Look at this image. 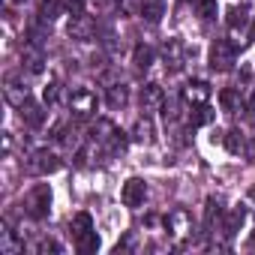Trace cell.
Returning <instances> with one entry per match:
<instances>
[{
    "label": "cell",
    "mask_w": 255,
    "mask_h": 255,
    "mask_svg": "<svg viewBox=\"0 0 255 255\" xmlns=\"http://www.w3.org/2000/svg\"><path fill=\"white\" fill-rule=\"evenodd\" d=\"M162 54H165V60L171 63V69H180V66H183V54H186V48H183L180 39H168L165 48H162Z\"/></svg>",
    "instance_id": "cell-17"
},
{
    "label": "cell",
    "mask_w": 255,
    "mask_h": 255,
    "mask_svg": "<svg viewBox=\"0 0 255 255\" xmlns=\"http://www.w3.org/2000/svg\"><path fill=\"white\" fill-rule=\"evenodd\" d=\"M36 252H39V255H45V252H60V243H57V240H51V237H48V240H39Z\"/></svg>",
    "instance_id": "cell-32"
},
{
    "label": "cell",
    "mask_w": 255,
    "mask_h": 255,
    "mask_svg": "<svg viewBox=\"0 0 255 255\" xmlns=\"http://www.w3.org/2000/svg\"><path fill=\"white\" fill-rule=\"evenodd\" d=\"M24 252V240L15 237V231H9V225L0 228V255H21Z\"/></svg>",
    "instance_id": "cell-14"
},
{
    "label": "cell",
    "mask_w": 255,
    "mask_h": 255,
    "mask_svg": "<svg viewBox=\"0 0 255 255\" xmlns=\"http://www.w3.org/2000/svg\"><path fill=\"white\" fill-rule=\"evenodd\" d=\"M69 36L72 39H78V42H87V39H93L96 36V21L90 18V15H72V21H69Z\"/></svg>",
    "instance_id": "cell-9"
},
{
    "label": "cell",
    "mask_w": 255,
    "mask_h": 255,
    "mask_svg": "<svg viewBox=\"0 0 255 255\" xmlns=\"http://www.w3.org/2000/svg\"><path fill=\"white\" fill-rule=\"evenodd\" d=\"M3 96H6V102H9V105H15V108H21V105L30 99L27 84H24L18 75H6V81H3Z\"/></svg>",
    "instance_id": "cell-7"
},
{
    "label": "cell",
    "mask_w": 255,
    "mask_h": 255,
    "mask_svg": "<svg viewBox=\"0 0 255 255\" xmlns=\"http://www.w3.org/2000/svg\"><path fill=\"white\" fill-rule=\"evenodd\" d=\"M207 60H210V69H213V72H231L234 63H237V45L228 42V39H216V42L210 45Z\"/></svg>",
    "instance_id": "cell-1"
},
{
    "label": "cell",
    "mask_w": 255,
    "mask_h": 255,
    "mask_svg": "<svg viewBox=\"0 0 255 255\" xmlns=\"http://www.w3.org/2000/svg\"><path fill=\"white\" fill-rule=\"evenodd\" d=\"M138 99H141V111L144 114H153V111H159L165 105V90L159 84H144Z\"/></svg>",
    "instance_id": "cell-11"
},
{
    "label": "cell",
    "mask_w": 255,
    "mask_h": 255,
    "mask_svg": "<svg viewBox=\"0 0 255 255\" xmlns=\"http://www.w3.org/2000/svg\"><path fill=\"white\" fill-rule=\"evenodd\" d=\"M60 9H63L60 0H42V6H39V18H42V21H54Z\"/></svg>",
    "instance_id": "cell-28"
},
{
    "label": "cell",
    "mask_w": 255,
    "mask_h": 255,
    "mask_svg": "<svg viewBox=\"0 0 255 255\" xmlns=\"http://www.w3.org/2000/svg\"><path fill=\"white\" fill-rule=\"evenodd\" d=\"M216 0H195V12L204 18V21H210V18H216Z\"/></svg>",
    "instance_id": "cell-29"
},
{
    "label": "cell",
    "mask_w": 255,
    "mask_h": 255,
    "mask_svg": "<svg viewBox=\"0 0 255 255\" xmlns=\"http://www.w3.org/2000/svg\"><path fill=\"white\" fill-rule=\"evenodd\" d=\"M21 117H24V123H27V126H42L45 111H42V105H36L33 99H27V102L21 105Z\"/></svg>",
    "instance_id": "cell-20"
},
{
    "label": "cell",
    "mask_w": 255,
    "mask_h": 255,
    "mask_svg": "<svg viewBox=\"0 0 255 255\" xmlns=\"http://www.w3.org/2000/svg\"><path fill=\"white\" fill-rule=\"evenodd\" d=\"M21 66H24L27 72H33V75H39V72L45 69V54H42V45L27 42V45L21 48Z\"/></svg>",
    "instance_id": "cell-10"
},
{
    "label": "cell",
    "mask_w": 255,
    "mask_h": 255,
    "mask_svg": "<svg viewBox=\"0 0 255 255\" xmlns=\"http://www.w3.org/2000/svg\"><path fill=\"white\" fill-rule=\"evenodd\" d=\"M243 222H246V207H243V204H240V207H231L228 216H225V225H222V228H225V237H234V234L243 228Z\"/></svg>",
    "instance_id": "cell-16"
},
{
    "label": "cell",
    "mask_w": 255,
    "mask_h": 255,
    "mask_svg": "<svg viewBox=\"0 0 255 255\" xmlns=\"http://www.w3.org/2000/svg\"><path fill=\"white\" fill-rule=\"evenodd\" d=\"M144 198H147V183H144L141 177H129V180L123 183V189H120V201H123L126 207H141Z\"/></svg>",
    "instance_id": "cell-5"
},
{
    "label": "cell",
    "mask_w": 255,
    "mask_h": 255,
    "mask_svg": "<svg viewBox=\"0 0 255 255\" xmlns=\"http://www.w3.org/2000/svg\"><path fill=\"white\" fill-rule=\"evenodd\" d=\"M243 111H246V114L252 117V123H255V93H252V96L246 99V105H243Z\"/></svg>",
    "instance_id": "cell-33"
},
{
    "label": "cell",
    "mask_w": 255,
    "mask_h": 255,
    "mask_svg": "<svg viewBox=\"0 0 255 255\" xmlns=\"http://www.w3.org/2000/svg\"><path fill=\"white\" fill-rule=\"evenodd\" d=\"M57 168H60V156L51 150H36L27 159V171H33V174H54Z\"/></svg>",
    "instance_id": "cell-6"
},
{
    "label": "cell",
    "mask_w": 255,
    "mask_h": 255,
    "mask_svg": "<svg viewBox=\"0 0 255 255\" xmlns=\"http://www.w3.org/2000/svg\"><path fill=\"white\" fill-rule=\"evenodd\" d=\"M96 105H99V99H96V93H93L90 87H75V90L69 93V111H72L78 120L93 117V114H96Z\"/></svg>",
    "instance_id": "cell-2"
},
{
    "label": "cell",
    "mask_w": 255,
    "mask_h": 255,
    "mask_svg": "<svg viewBox=\"0 0 255 255\" xmlns=\"http://www.w3.org/2000/svg\"><path fill=\"white\" fill-rule=\"evenodd\" d=\"M153 60H156V51L150 48V45H135V51H132V63L138 66V69H150L153 66Z\"/></svg>",
    "instance_id": "cell-21"
},
{
    "label": "cell",
    "mask_w": 255,
    "mask_h": 255,
    "mask_svg": "<svg viewBox=\"0 0 255 255\" xmlns=\"http://www.w3.org/2000/svg\"><path fill=\"white\" fill-rule=\"evenodd\" d=\"M249 18H252V15H249V9H246L243 3H240V6H237V3H234V6H228V12H225V27H228V33L234 36V45L240 42L237 36H240V33H246ZM240 45H243V42H240Z\"/></svg>",
    "instance_id": "cell-4"
},
{
    "label": "cell",
    "mask_w": 255,
    "mask_h": 255,
    "mask_svg": "<svg viewBox=\"0 0 255 255\" xmlns=\"http://www.w3.org/2000/svg\"><path fill=\"white\" fill-rule=\"evenodd\" d=\"M27 213L33 219H45L48 210H51V186L48 183H36L30 192H27V201H24Z\"/></svg>",
    "instance_id": "cell-3"
},
{
    "label": "cell",
    "mask_w": 255,
    "mask_h": 255,
    "mask_svg": "<svg viewBox=\"0 0 255 255\" xmlns=\"http://www.w3.org/2000/svg\"><path fill=\"white\" fill-rule=\"evenodd\" d=\"M75 249H78L81 255H90V252H96V249H99V234H96V231H87V234L75 237Z\"/></svg>",
    "instance_id": "cell-26"
},
{
    "label": "cell",
    "mask_w": 255,
    "mask_h": 255,
    "mask_svg": "<svg viewBox=\"0 0 255 255\" xmlns=\"http://www.w3.org/2000/svg\"><path fill=\"white\" fill-rule=\"evenodd\" d=\"M249 39H255V27H252V30H249Z\"/></svg>",
    "instance_id": "cell-34"
},
{
    "label": "cell",
    "mask_w": 255,
    "mask_h": 255,
    "mask_svg": "<svg viewBox=\"0 0 255 255\" xmlns=\"http://www.w3.org/2000/svg\"><path fill=\"white\" fill-rule=\"evenodd\" d=\"M222 216V201L216 198V195H210L207 201H204V225L207 228H213V222Z\"/></svg>",
    "instance_id": "cell-25"
},
{
    "label": "cell",
    "mask_w": 255,
    "mask_h": 255,
    "mask_svg": "<svg viewBox=\"0 0 255 255\" xmlns=\"http://www.w3.org/2000/svg\"><path fill=\"white\" fill-rule=\"evenodd\" d=\"M60 3H63V9L69 15H81L84 12V0H60Z\"/></svg>",
    "instance_id": "cell-30"
},
{
    "label": "cell",
    "mask_w": 255,
    "mask_h": 255,
    "mask_svg": "<svg viewBox=\"0 0 255 255\" xmlns=\"http://www.w3.org/2000/svg\"><path fill=\"white\" fill-rule=\"evenodd\" d=\"M114 132H117V126H114L111 120H96V123H93V129H90V141H99V144H108Z\"/></svg>",
    "instance_id": "cell-19"
},
{
    "label": "cell",
    "mask_w": 255,
    "mask_h": 255,
    "mask_svg": "<svg viewBox=\"0 0 255 255\" xmlns=\"http://www.w3.org/2000/svg\"><path fill=\"white\" fill-rule=\"evenodd\" d=\"M219 105H222V111H225V114H237V111H243L246 99L240 96V90H237V87H225V90H219Z\"/></svg>",
    "instance_id": "cell-13"
},
{
    "label": "cell",
    "mask_w": 255,
    "mask_h": 255,
    "mask_svg": "<svg viewBox=\"0 0 255 255\" xmlns=\"http://www.w3.org/2000/svg\"><path fill=\"white\" fill-rule=\"evenodd\" d=\"M225 147H228V153H234V156L246 153V138H243V132H240V129H231V132L225 135Z\"/></svg>",
    "instance_id": "cell-27"
},
{
    "label": "cell",
    "mask_w": 255,
    "mask_h": 255,
    "mask_svg": "<svg viewBox=\"0 0 255 255\" xmlns=\"http://www.w3.org/2000/svg\"><path fill=\"white\" fill-rule=\"evenodd\" d=\"M42 96H45V102H48V105H51V102H57V96H60V84H57V81H51V84L42 90Z\"/></svg>",
    "instance_id": "cell-31"
},
{
    "label": "cell",
    "mask_w": 255,
    "mask_h": 255,
    "mask_svg": "<svg viewBox=\"0 0 255 255\" xmlns=\"http://www.w3.org/2000/svg\"><path fill=\"white\" fill-rule=\"evenodd\" d=\"M69 231H72V237H81V234H87V231H93V219H90V213H75L72 216V222H69Z\"/></svg>",
    "instance_id": "cell-24"
},
{
    "label": "cell",
    "mask_w": 255,
    "mask_h": 255,
    "mask_svg": "<svg viewBox=\"0 0 255 255\" xmlns=\"http://www.w3.org/2000/svg\"><path fill=\"white\" fill-rule=\"evenodd\" d=\"M216 114H213V108L204 102V105H192V114H189V126H207L210 120H213Z\"/></svg>",
    "instance_id": "cell-23"
},
{
    "label": "cell",
    "mask_w": 255,
    "mask_h": 255,
    "mask_svg": "<svg viewBox=\"0 0 255 255\" xmlns=\"http://www.w3.org/2000/svg\"><path fill=\"white\" fill-rule=\"evenodd\" d=\"M141 15L150 24H159L162 15H165V3H162V0H144V3H141Z\"/></svg>",
    "instance_id": "cell-22"
},
{
    "label": "cell",
    "mask_w": 255,
    "mask_h": 255,
    "mask_svg": "<svg viewBox=\"0 0 255 255\" xmlns=\"http://www.w3.org/2000/svg\"><path fill=\"white\" fill-rule=\"evenodd\" d=\"M210 99V84L207 81H189L183 87V102L186 105H204Z\"/></svg>",
    "instance_id": "cell-12"
},
{
    "label": "cell",
    "mask_w": 255,
    "mask_h": 255,
    "mask_svg": "<svg viewBox=\"0 0 255 255\" xmlns=\"http://www.w3.org/2000/svg\"><path fill=\"white\" fill-rule=\"evenodd\" d=\"M165 225H168V231H171L174 237H186V234H192V213L183 210V207H174V210L168 213Z\"/></svg>",
    "instance_id": "cell-8"
},
{
    "label": "cell",
    "mask_w": 255,
    "mask_h": 255,
    "mask_svg": "<svg viewBox=\"0 0 255 255\" xmlns=\"http://www.w3.org/2000/svg\"><path fill=\"white\" fill-rule=\"evenodd\" d=\"M153 135H156V129H153V120H150V114L138 117V120H135V126H132V138H135V141H144V144H150V141H153Z\"/></svg>",
    "instance_id": "cell-15"
},
{
    "label": "cell",
    "mask_w": 255,
    "mask_h": 255,
    "mask_svg": "<svg viewBox=\"0 0 255 255\" xmlns=\"http://www.w3.org/2000/svg\"><path fill=\"white\" fill-rule=\"evenodd\" d=\"M105 102H108V108H123L126 102H129V87L126 84H111L108 87V93H105Z\"/></svg>",
    "instance_id": "cell-18"
}]
</instances>
